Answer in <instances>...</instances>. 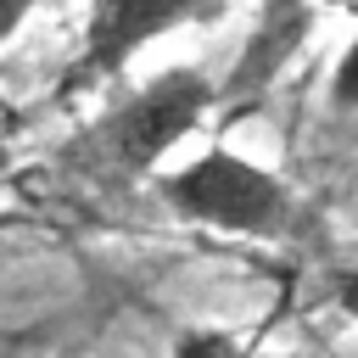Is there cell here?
Returning a JSON list of instances; mask_svg holds the SVG:
<instances>
[{"mask_svg":"<svg viewBox=\"0 0 358 358\" xmlns=\"http://www.w3.org/2000/svg\"><path fill=\"white\" fill-rule=\"evenodd\" d=\"M324 106H330L336 117L358 123V28H352V39L336 50V62H330V78H324Z\"/></svg>","mask_w":358,"mask_h":358,"instance_id":"5b68a950","label":"cell"},{"mask_svg":"<svg viewBox=\"0 0 358 358\" xmlns=\"http://www.w3.org/2000/svg\"><path fill=\"white\" fill-rule=\"evenodd\" d=\"M308 11H358V0H302Z\"/></svg>","mask_w":358,"mask_h":358,"instance_id":"ba28073f","label":"cell"},{"mask_svg":"<svg viewBox=\"0 0 358 358\" xmlns=\"http://www.w3.org/2000/svg\"><path fill=\"white\" fill-rule=\"evenodd\" d=\"M151 190L173 218L213 229V235H229V241L291 246V241L313 235V213L291 190V179L263 168L257 157L224 145V140H207L201 151L168 162L151 179Z\"/></svg>","mask_w":358,"mask_h":358,"instance_id":"7a4b0ae2","label":"cell"},{"mask_svg":"<svg viewBox=\"0 0 358 358\" xmlns=\"http://www.w3.org/2000/svg\"><path fill=\"white\" fill-rule=\"evenodd\" d=\"M168 358H280V352H268L257 341H241L229 330H213V324H190V330L173 336Z\"/></svg>","mask_w":358,"mask_h":358,"instance_id":"277c9868","label":"cell"},{"mask_svg":"<svg viewBox=\"0 0 358 358\" xmlns=\"http://www.w3.org/2000/svg\"><path fill=\"white\" fill-rule=\"evenodd\" d=\"M0 168H6V145H0Z\"/></svg>","mask_w":358,"mask_h":358,"instance_id":"9c48e42d","label":"cell"},{"mask_svg":"<svg viewBox=\"0 0 358 358\" xmlns=\"http://www.w3.org/2000/svg\"><path fill=\"white\" fill-rule=\"evenodd\" d=\"M324 296H330V308H336L347 324H358V268H336L330 285H324Z\"/></svg>","mask_w":358,"mask_h":358,"instance_id":"8992f818","label":"cell"},{"mask_svg":"<svg viewBox=\"0 0 358 358\" xmlns=\"http://www.w3.org/2000/svg\"><path fill=\"white\" fill-rule=\"evenodd\" d=\"M218 101V84L207 67L179 62L162 67L151 78H140L134 90L112 95L67 145V168L95 185V190H129V185H151L179 145L207 123Z\"/></svg>","mask_w":358,"mask_h":358,"instance_id":"6da1fadb","label":"cell"},{"mask_svg":"<svg viewBox=\"0 0 358 358\" xmlns=\"http://www.w3.org/2000/svg\"><path fill=\"white\" fill-rule=\"evenodd\" d=\"M39 0H0V45H11L17 39V28L28 22V11H34Z\"/></svg>","mask_w":358,"mask_h":358,"instance_id":"52a82bcc","label":"cell"},{"mask_svg":"<svg viewBox=\"0 0 358 358\" xmlns=\"http://www.w3.org/2000/svg\"><path fill=\"white\" fill-rule=\"evenodd\" d=\"M213 6L218 0H90L78 50L62 67L56 95H84V90H101V84L123 78L140 50H151L157 39H168L185 22L207 17Z\"/></svg>","mask_w":358,"mask_h":358,"instance_id":"3957f363","label":"cell"}]
</instances>
